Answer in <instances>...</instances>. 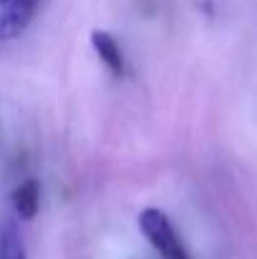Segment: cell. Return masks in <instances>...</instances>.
Masks as SVG:
<instances>
[{
	"label": "cell",
	"instance_id": "cell-2",
	"mask_svg": "<svg viewBox=\"0 0 257 259\" xmlns=\"http://www.w3.org/2000/svg\"><path fill=\"white\" fill-rule=\"evenodd\" d=\"M38 0H3L0 5V40L18 38L35 18Z\"/></svg>",
	"mask_w": 257,
	"mask_h": 259
},
{
	"label": "cell",
	"instance_id": "cell-4",
	"mask_svg": "<svg viewBox=\"0 0 257 259\" xmlns=\"http://www.w3.org/2000/svg\"><path fill=\"white\" fill-rule=\"evenodd\" d=\"M38 206H41V184L35 179H28L20 186H15V191H13V209H15V214L23 222H30L38 214Z\"/></svg>",
	"mask_w": 257,
	"mask_h": 259
},
{
	"label": "cell",
	"instance_id": "cell-3",
	"mask_svg": "<svg viewBox=\"0 0 257 259\" xmlns=\"http://www.w3.org/2000/svg\"><path fill=\"white\" fill-rule=\"evenodd\" d=\"M91 43H93V51L98 53L101 63L114 76H124V53H121L119 43L114 40V35H108L106 30H93L91 33Z\"/></svg>",
	"mask_w": 257,
	"mask_h": 259
},
{
	"label": "cell",
	"instance_id": "cell-5",
	"mask_svg": "<svg viewBox=\"0 0 257 259\" xmlns=\"http://www.w3.org/2000/svg\"><path fill=\"white\" fill-rule=\"evenodd\" d=\"M0 259H28L20 232L13 219H5L0 224Z\"/></svg>",
	"mask_w": 257,
	"mask_h": 259
},
{
	"label": "cell",
	"instance_id": "cell-1",
	"mask_svg": "<svg viewBox=\"0 0 257 259\" xmlns=\"http://www.w3.org/2000/svg\"><path fill=\"white\" fill-rule=\"evenodd\" d=\"M139 227H141L144 237L152 242V247L164 259H192L189 252L184 249V244L179 242L169 217L164 211H159V209H144L139 214Z\"/></svg>",
	"mask_w": 257,
	"mask_h": 259
},
{
	"label": "cell",
	"instance_id": "cell-6",
	"mask_svg": "<svg viewBox=\"0 0 257 259\" xmlns=\"http://www.w3.org/2000/svg\"><path fill=\"white\" fill-rule=\"evenodd\" d=\"M0 5H3V0H0Z\"/></svg>",
	"mask_w": 257,
	"mask_h": 259
}]
</instances>
